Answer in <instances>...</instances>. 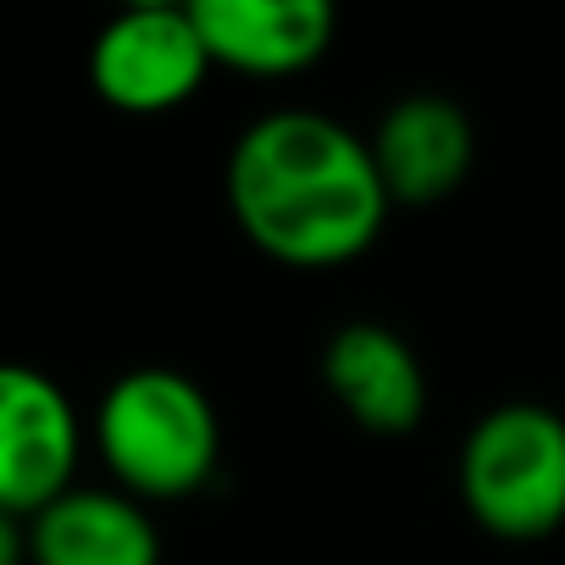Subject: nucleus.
I'll return each mask as SVG.
<instances>
[{
    "instance_id": "obj_1",
    "label": "nucleus",
    "mask_w": 565,
    "mask_h": 565,
    "mask_svg": "<svg viewBox=\"0 0 565 565\" xmlns=\"http://www.w3.org/2000/svg\"><path fill=\"white\" fill-rule=\"evenodd\" d=\"M388 205L372 145L328 111H266L227 150V211L282 266H350L377 244Z\"/></svg>"
},
{
    "instance_id": "obj_2",
    "label": "nucleus",
    "mask_w": 565,
    "mask_h": 565,
    "mask_svg": "<svg viewBox=\"0 0 565 565\" xmlns=\"http://www.w3.org/2000/svg\"><path fill=\"white\" fill-rule=\"evenodd\" d=\"M95 449L128 499H189L216 477L222 422L194 377L134 366L95 405Z\"/></svg>"
},
{
    "instance_id": "obj_3",
    "label": "nucleus",
    "mask_w": 565,
    "mask_h": 565,
    "mask_svg": "<svg viewBox=\"0 0 565 565\" xmlns=\"http://www.w3.org/2000/svg\"><path fill=\"white\" fill-rule=\"evenodd\" d=\"M460 504L504 543H537L565 526V416L537 399L493 405L460 444Z\"/></svg>"
},
{
    "instance_id": "obj_4",
    "label": "nucleus",
    "mask_w": 565,
    "mask_h": 565,
    "mask_svg": "<svg viewBox=\"0 0 565 565\" xmlns=\"http://www.w3.org/2000/svg\"><path fill=\"white\" fill-rule=\"evenodd\" d=\"M211 56L189 7H128L89 45V84L111 111L156 117L205 84Z\"/></svg>"
},
{
    "instance_id": "obj_5",
    "label": "nucleus",
    "mask_w": 565,
    "mask_h": 565,
    "mask_svg": "<svg viewBox=\"0 0 565 565\" xmlns=\"http://www.w3.org/2000/svg\"><path fill=\"white\" fill-rule=\"evenodd\" d=\"M84 422L67 388L34 366L0 361V510L34 521L67 488H78Z\"/></svg>"
},
{
    "instance_id": "obj_6",
    "label": "nucleus",
    "mask_w": 565,
    "mask_h": 565,
    "mask_svg": "<svg viewBox=\"0 0 565 565\" xmlns=\"http://www.w3.org/2000/svg\"><path fill=\"white\" fill-rule=\"evenodd\" d=\"M189 12L211 67L249 78H295L317 67L339 29L328 0H194Z\"/></svg>"
},
{
    "instance_id": "obj_7",
    "label": "nucleus",
    "mask_w": 565,
    "mask_h": 565,
    "mask_svg": "<svg viewBox=\"0 0 565 565\" xmlns=\"http://www.w3.org/2000/svg\"><path fill=\"white\" fill-rule=\"evenodd\" d=\"M366 145H372L388 200H399V205H433V200L455 194L477 161L471 117L449 95H433V89L394 100L377 117Z\"/></svg>"
},
{
    "instance_id": "obj_8",
    "label": "nucleus",
    "mask_w": 565,
    "mask_h": 565,
    "mask_svg": "<svg viewBox=\"0 0 565 565\" xmlns=\"http://www.w3.org/2000/svg\"><path fill=\"white\" fill-rule=\"evenodd\" d=\"M322 383L355 427L399 438L427 416V372L416 350L383 322H350L322 350Z\"/></svg>"
},
{
    "instance_id": "obj_9",
    "label": "nucleus",
    "mask_w": 565,
    "mask_h": 565,
    "mask_svg": "<svg viewBox=\"0 0 565 565\" xmlns=\"http://www.w3.org/2000/svg\"><path fill=\"white\" fill-rule=\"evenodd\" d=\"M34 565H161L156 521L122 488H67L29 521Z\"/></svg>"
},
{
    "instance_id": "obj_10",
    "label": "nucleus",
    "mask_w": 565,
    "mask_h": 565,
    "mask_svg": "<svg viewBox=\"0 0 565 565\" xmlns=\"http://www.w3.org/2000/svg\"><path fill=\"white\" fill-rule=\"evenodd\" d=\"M23 559H29V526L0 510V565H23Z\"/></svg>"
}]
</instances>
